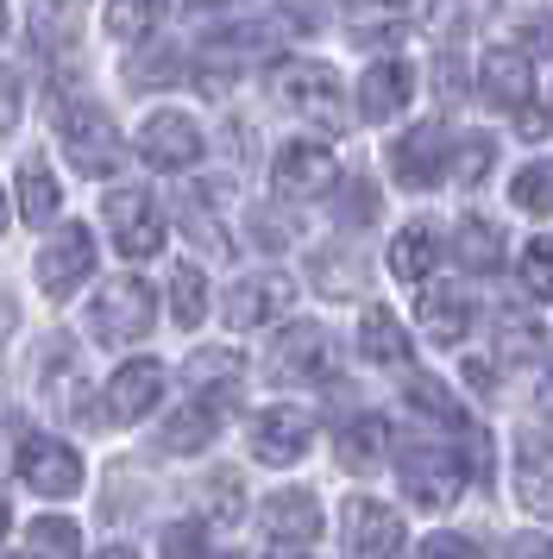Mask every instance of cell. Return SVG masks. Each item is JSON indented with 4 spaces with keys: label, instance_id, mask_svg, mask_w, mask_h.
Returning <instances> with one entry per match:
<instances>
[{
    "label": "cell",
    "instance_id": "cell-1",
    "mask_svg": "<svg viewBox=\"0 0 553 559\" xmlns=\"http://www.w3.org/2000/svg\"><path fill=\"white\" fill-rule=\"evenodd\" d=\"M271 95L276 107H290L302 120H315L321 132L346 127V107H340V76L327 70L321 57H283L271 70Z\"/></svg>",
    "mask_w": 553,
    "mask_h": 559
},
{
    "label": "cell",
    "instance_id": "cell-2",
    "mask_svg": "<svg viewBox=\"0 0 553 559\" xmlns=\"http://www.w3.org/2000/svg\"><path fill=\"white\" fill-rule=\"evenodd\" d=\"M57 139H63V157H70L82 177H114L126 164L120 127L107 120V107L95 102H63L57 107Z\"/></svg>",
    "mask_w": 553,
    "mask_h": 559
},
{
    "label": "cell",
    "instance_id": "cell-3",
    "mask_svg": "<svg viewBox=\"0 0 553 559\" xmlns=\"http://www.w3.org/2000/svg\"><path fill=\"white\" fill-rule=\"evenodd\" d=\"M397 478H402V497L415 509H447L466 490V459L452 453L447 440H422V447H402L397 453Z\"/></svg>",
    "mask_w": 553,
    "mask_h": 559
},
{
    "label": "cell",
    "instance_id": "cell-4",
    "mask_svg": "<svg viewBox=\"0 0 553 559\" xmlns=\"http://www.w3.org/2000/svg\"><path fill=\"white\" fill-rule=\"evenodd\" d=\"M151 314H157V302H151L145 277H107L89 302V333L101 346H132L151 333Z\"/></svg>",
    "mask_w": 553,
    "mask_h": 559
},
{
    "label": "cell",
    "instance_id": "cell-5",
    "mask_svg": "<svg viewBox=\"0 0 553 559\" xmlns=\"http://www.w3.org/2000/svg\"><path fill=\"white\" fill-rule=\"evenodd\" d=\"M333 365H340V346H333V333L315 328V321H296V328L271 346V378L276 383H327Z\"/></svg>",
    "mask_w": 553,
    "mask_h": 559
},
{
    "label": "cell",
    "instance_id": "cell-6",
    "mask_svg": "<svg viewBox=\"0 0 553 559\" xmlns=\"http://www.w3.org/2000/svg\"><path fill=\"white\" fill-rule=\"evenodd\" d=\"M201 152H208V139H201V127L183 114V107H157L145 127H139V157H145L151 170H189V164H201Z\"/></svg>",
    "mask_w": 553,
    "mask_h": 559
},
{
    "label": "cell",
    "instance_id": "cell-7",
    "mask_svg": "<svg viewBox=\"0 0 553 559\" xmlns=\"http://www.w3.org/2000/svg\"><path fill=\"white\" fill-rule=\"evenodd\" d=\"M290 308H296V283L283 277V271H258V277H239L233 289H226L221 314H226V328L251 333V328H271V321H283Z\"/></svg>",
    "mask_w": 553,
    "mask_h": 559
},
{
    "label": "cell",
    "instance_id": "cell-8",
    "mask_svg": "<svg viewBox=\"0 0 553 559\" xmlns=\"http://www.w3.org/2000/svg\"><path fill=\"white\" fill-rule=\"evenodd\" d=\"M333 182H340V164H333L327 145L290 139V145L271 157V189L283 195V202H315V195H327Z\"/></svg>",
    "mask_w": 553,
    "mask_h": 559
},
{
    "label": "cell",
    "instance_id": "cell-9",
    "mask_svg": "<svg viewBox=\"0 0 553 559\" xmlns=\"http://www.w3.org/2000/svg\"><path fill=\"white\" fill-rule=\"evenodd\" d=\"M340 540H346V559H397L402 547V515L377 497H346L340 509Z\"/></svg>",
    "mask_w": 553,
    "mask_h": 559
},
{
    "label": "cell",
    "instance_id": "cell-10",
    "mask_svg": "<svg viewBox=\"0 0 553 559\" xmlns=\"http://www.w3.org/2000/svg\"><path fill=\"white\" fill-rule=\"evenodd\" d=\"M89 271H95V233L75 227V221L50 233L45 252H38V289H45L50 302H63V296H70Z\"/></svg>",
    "mask_w": 553,
    "mask_h": 559
},
{
    "label": "cell",
    "instance_id": "cell-11",
    "mask_svg": "<svg viewBox=\"0 0 553 559\" xmlns=\"http://www.w3.org/2000/svg\"><path fill=\"white\" fill-rule=\"evenodd\" d=\"M107 227H114V246L120 258H157L164 252V214L145 189H114L107 195Z\"/></svg>",
    "mask_w": 553,
    "mask_h": 559
},
{
    "label": "cell",
    "instance_id": "cell-12",
    "mask_svg": "<svg viewBox=\"0 0 553 559\" xmlns=\"http://www.w3.org/2000/svg\"><path fill=\"white\" fill-rule=\"evenodd\" d=\"M20 478H25V490H38V497H75V490H82V459H75V447L50 440V433H25Z\"/></svg>",
    "mask_w": 553,
    "mask_h": 559
},
{
    "label": "cell",
    "instance_id": "cell-13",
    "mask_svg": "<svg viewBox=\"0 0 553 559\" xmlns=\"http://www.w3.org/2000/svg\"><path fill=\"white\" fill-rule=\"evenodd\" d=\"M157 396H164V365H157V358H132V365H120V371L107 378L101 415H107L114 428H126V421H139L145 408H157Z\"/></svg>",
    "mask_w": 553,
    "mask_h": 559
},
{
    "label": "cell",
    "instance_id": "cell-14",
    "mask_svg": "<svg viewBox=\"0 0 553 559\" xmlns=\"http://www.w3.org/2000/svg\"><path fill=\"white\" fill-rule=\"evenodd\" d=\"M308 440H315V421L302 415V408H258L246 428V447L251 459H264V465H290V459L308 453Z\"/></svg>",
    "mask_w": 553,
    "mask_h": 559
},
{
    "label": "cell",
    "instance_id": "cell-15",
    "mask_svg": "<svg viewBox=\"0 0 553 559\" xmlns=\"http://www.w3.org/2000/svg\"><path fill=\"white\" fill-rule=\"evenodd\" d=\"M440 170H447V127L440 120H422L390 145V177L402 189H427V182H440Z\"/></svg>",
    "mask_w": 553,
    "mask_h": 559
},
{
    "label": "cell",
    "instance_id": "cell-16",
    "mask_svg": "<svg viewBox=\"0 0 553 559\" xmlns=\"http://www.w3.org/2000/svg\"><path fill=\"white\" fill-rule=\"evenodd\" d=\"M409 95H415V70H409L402 57H384V63H372L365 82H358V114H365L372 127H384V120H397L402 107H409Z\"/></svg>",
    "mask_w": 553,
    "mask_h": 559
},
{
    "label": "cell",
    "instance_id": "cell-17",
    "mask_svg": "<svg viewBox=\"0 0 553 559\" xmlns=\"http://www.w3.org/2000/svg\"><path fill=\"white\" fill-rule=\"evenodd\" d=\"M239 390H246V365H239V353H226V346H201V353L189 358V396H201V403H214V408H233L239 403Z\"/></svg>",
    "mask_w": 553,
    "mask_h": 559
},
{
    "label": "cell",
    "instance_id": "cell-18",
    "mask_svg": "<svg viewBox=\"0 0 553 559\" xmlns=\"http://www.w3.org/2000/svg\"><path fill=\"white\" fill-rule=\"evenodd\" d=\"M264 528H271V540H283V547H308V540L321 534V503H315V490H276L271 503H264Z\"/></svg>",
    "mask_w": 553,
    "mask_h": 559
},
{
    "label": "cell",
    "instance_id": "cell-19",
    "mask_svg": "<svg viewBox=\"0 0 553 559\" xmlns=\"http://www.w3.org/2000/svg\"><path fill=\"white\" fill-rule=\"evenodd\" d=\"M484 95L497 107H528L534 102V70H528V51H491L484 57Z\"/></svg>",
    "mask_w": 553,
    "mask_h": 559
},
{
    "label": "cell",
    "instance_id": "cell-20",
    "mask_svg": "<svg viewBox=\"0 0 553 559\" xmlns=\"http://www.w3.org/2000/svg\"><path fill=\"white\" fill-rule=\"evenodd\" d=\"M221 202H226V182H201V189H189V195H183V227H189V239H196L201 252H233V239H226L221 233V221H214V214H221Z\"/></svg>",
    "mask_w": 553,
    "mask_h": 559
},
{
    "label": "cell",
    "instance_id": "cell-21",
    "mask_svg": "<svg viewBox=\"0 0 553 559\" xmlns=\"http://www.w3.org/2000/svg\"><path fill=\"white\" fill-rule=\"evenodd\" d=\"M221 415H226V408H214V403H201V396H189V408H176L170 421H164L157 447H164V453H201V447L214 440V428H221Z\"/></svg>",
    "mask_w": 553,
    "mask_h": 559
},
{
    "label": "cell",
    "instance_id": "cell-22",
    "mask_svg": "<svg viewBox=\"0 0 553 559\" xmlns=\"http://www.w3.org/2000/svg\"><path fill=\"white\" fill-rule=\"evenodd\" d=\"M434 264H440V233L427 227V221H409V227L390 239V271H397L402 283H422Z\"/></svg>",
    "mask_w": 553,
    "mask_h": 559
},
{
    "label": "cell",
    "instance_id": "cell-23",
    "mask_svg": "<svg viewBox=\"0 0 553 559\" xmlns=\"http://www.w3.org/2000/svg\"><path fill=\"white\" fill-rule=\"evenodd\" d=\"M358 353L372 358V365H409V333L390 308H365V321H358Z\"/></svg>",
    "mask_w": 553,
    "mask_h": 559
},
{
    "label": "cell",
    "instance_id": "cell-24",
    "mask_svg": "<svg viewBox=\"0 0 553 559\" xmlns=\"http://www.w3.org/2000/svg\"><path fill=\"white\" fill-rule=\"evenodd\" d=\"M384 453H390V421L384 415H352L340 428V465L372 472V465H384Z\"/></svg>",
    "mask_w": 553,
    "mask_h": 559
},
{
    "label": "cell",
    "instance_id": "cell-25",
    "mask_svg": "<svg viewBox=\"0 0 553 559\" xmlns=\"http://www.w3.org/2000/svg\"><path fill=\"white\" fill-rule=\"evenodd\" d=\"M422 328H427V340H440V346L466 340V328H472V302H466V289H427L422 296Z\"/></svg>",
    "mask_w": 553,
    "mask_h": 559
},
{
    "label": "cell",
    "instance_id": "cell-26",
    "mask_svg": "<svg viewBox=\"0 0 553 559\" xmlns=\"http://www.w3.org/2000/svg\"><path fill=\"white\" fill-rule=\"evenodd\" d=\"M82 32V7L70 0H32V45L38 51H70Z\"/></svg>",
    "mask_w": 553,
    "mask_h": 559
},
{
    "label": "cell",
    "instance_id": "cell-27",
    "mask_svg": "<svg viewBox=\"0 0 553 559\" xmlns=\"http://www.w3.org/2000/svg\"><path fill=\"white\" fill-rule=\"evenodd\" d=\"M57 207H63L57 177H50L38 157H25V164H20V214H25V227H45V221H57Z\"/></svg>",
    "mask_w": 553,
    "mask_h": 559
},
{
    "label": "cell",
    "instance_id": "cell-28",
    "mask_svg": "<svg viewBox=\"0 0 553 559\" xmlns=\"http://www.w3.org/2000/svg\"><path fill=\"white\" fill-rule=\"evenodd\" d=\"M346 38L352 45H384V38H397L402 26V7L397 0H346Z\"/></svg>",
    "mask_w": 553,
    "mask_h": 559
},
{
    "label": "cell",
    "instance_id": "cell-29",
    "mask_svg": "<svg viewBox=\"0 0 553 559\" xmlns=\"http://www.w3.org/2000/svg\"><path fill=\"white\" fill-rule=\"evenodd\" d=\"M452 258H459L472 277H484V271H497L503 264V233L491 227V221H459V233H452Z\"/></svg>",
    "mask_w": 553,
    "mask_h": 559
},
{
    "label": "cell",
    "instance_id": "cell-30",
    "mask_svg": "<svg viewBox=\"0 0 553 559\" xmlns=\"http://www.w3.org/2000/svg\"><path fill=\"white\" fill-rule=\"evenodd\" d=\"M75 554H82L75 522H63V515H38V522H32V534H25V559H75Z\"/></svg>",
    "mask_w": 553,
    "mask_h": 559
},
{
    "label": "cell",
    "instance_id": "cell-31",
    "mask_svg": "<svg viewBox=\"0 0 553 559\" xmlns=\"http://www.w3.org/2000/svg\"><path fill=\"white\" fill-rule=\"evenodd\" d=\"M409 408H422L427 421H440L447 433H466L472 421H466V408L452 403V390H440L434 378H409Z\"/></svg>",
    "mask_w": 553,
    "mask_h": 559
},
{
    "label": "cell",
    "instance_id": "cell-32",
    "mask_svg": "<svg viewBox=\"0 0 553 559\" xmlns=\"http://www.w3.org/2000/svg\"><path fill=\"white\" fill-rule=\"evenodd\" d=\"M170 314H176V328H201V314H208V283H201L196 264H176L170 271Z\"/></svg>",
    "mask_w": 553,
    "mask_h": 559
},
{
    "label": "cell",
    "instance_id": "cell-33",
    "mask_svg": "<svg viewBox=\"0 0 553 559\" xmlns=\"http://www.w3.org/2000/svg\"><path fill=\"white\" fill-rule=\"evenodd\" d=\"M176 76H183V63H176L170 45H157V51H139L132 63H126V88H170Z\"/></svg>",
    "mask_w": 553,
    "mask_h": 559
},
{
    "label": "cell",
    "instance_id": "cell-34",
    "mask_svg": "<svg viewBox=\"0 0 553 559\" xmlns=\"http://www.w3.org/2000/svg\"><path fill=\"white\" fill-rule=\"evenodd\" d=\"M509 202L522 214H553V157L548 164H528L522 177L509 182Z\"/></svg>",
    "mask_w": 553,
    "mask_h": 559
},
{
    "label": "cell",
    "instance_id": "cell-35",
    "mask_svg": "<svg viewBox=\"0 0 553 559\" xmlns=\"http://www.w3.org/2000/svg\"><path fill=\"white\" fill-rule=\"evenodd\" d=\"M251 57H264L271 51V26H233V32H214L208 38V57H221V63H246Z\"/></svg>",
    "mask_w": 553,
    "mask_h": 559
},
{
    "label": "cell",
    "instance_id": "cell-36",
    "mask_svg": "<svg viewBox=\"0 0 553 559\" xmlns=\"http://www.w3.org/2000/svg\"><path fill=\"white\" fill-rule=\"evenodd\" d=\"M315 283L327 296H346V289H365V264L352 252H315Z\"/></svg>",
    "mask_w": 553,
    "mask_h": 559
},
{
    "label": "cell",
    "instance_id": "cell-37",
    "mask_svg": "<svg viewBox=\"0 0 553 559\" xmlns=\"http://www.w3.org/2000/svg\"><path fill=\"white\" fill-rule=\"evenodd\" d=\"M201 509H208V522H239L246 515V484H239V472H214Z\"/></svg>",
    "mask_w": 553,
    "mask_h": 559
},
{
    "label": "cell",
    "instance_id": "cell-38",
    "mask_svg": "<svg viewBox=\"0 0 553 559\" xmlns=\"http://www.w3.org/2000/svg\"><path fill=\"white\" fill-rule=\"evenodd\" d=\"M541 346H548L541 321H528V314H503L497 321V353L503 358H534Z\"/></svg>",
    "mask_w": 553,
    "mask_h": 559
},
{
    "label": "cell",
    "instance_id": "cell-39",
    "mask_svg": "<svg viewBox=\"0 0 553 559\" xmlns=\"http://www.w3.org/2000/svg\"><path fill=\"white\" fill-rule=\"evenodd\" d=\"M157 13H164V0H114L107 7V32L114 38H145L157 26Z\"/></svg>",
    "mask_w": 553,
    "mask_h": 559
},
{
    "label": "cell",
    "instance_id": "cell-40",
    "mask_svg": "<svg viewBox=\"0 0 553 559\" xmlns=\"http://www.w3.org/2000/svg\"><path fill=\"white\" fill-rule=\"evenodd\" d=\"M522 289L534 302H553V239H528L522 246Z\"/></svg>",
    "mask_w": 553,
    "mask_h": 559
},
{
    "label": "cell",
    "instance_id": "cell-41",
    "mask_svg": "<svg viewBox=\"0 0 553 559\" xmlns=\"http://www.w3.org/2000/svg\"><path fill=\"white\" fill-rule=\"evenodd\" d=\"M491 132H466L459 139V157H452V182H484V170H491Z\"/></svg>",
    "mask_w": 553,
    "mask_h": 559
},
{
    "label": "cell",
    "instance_id": "cell-42",
    "mask_svg": "<svg viewBox=\"0 0 553 559\" xmlns=\"http://www.w3.org/2000/svg\"><path fill=\"white\" fill-rule=\"evenodd\" d=\"M377 214V195H372V182L365 177H352L346 189H340V221H352V227H365Z\"/></svg>",
    "mask_w": 553,
    "mask_h": 559
},
{
    "label": "cell",
    "instance_id": "cell-43",
    "mask_svg": "<svg viewBox=\"0 0 553 559\" xmlns=\"http://www.w3.org/2000/svg\"><path fill=\"white\" fill-rule=\"evenodd\" d=\"M516 490H522L528 515H548V522H553V472H522V478H516Z\"/></svg>",
    "mask_w": 553,
    "mask_h": 559
},
{
    "label": "cell",
    "instance_id": "cell-44",
    "mask_svg": "<svg viewBox=\"0 0 553 559\" xmlns=\"http://www.w3.org/2000/svg\"><path fill=\"white\" fill-rule=\"evenodd\" d=\"M164 559H201V528L196 522H176V528H164V547H157Z\"/></svg>",
    "mask_w": 553,
    "mask_h": 559
},
{
    "label": "cell",
    "instance_id": "cell-45",
    "mask_svg": "<svg viewBox=\"0 0 553 559\" xmlns=\"http://www.w3.org/2000/svg\"><path fill=\"white\" fill-rule=\"evenodd\" d=\"M422 559H484V554H478L466 534H434V540L422 547Z\"/></svg>",
    "mask_w": 553,
    "mask_h": 559
},
{
    "label": "cell",
    "instance_id": "cell-46",
    "mask_svg": "<svg viewBox=\"0 0 553 559\" xmlns=\"http://www.w3.org/2000/svg\"><path fill=\"white\" fill-rule=\"evenodd\" d=\"M20 127V76L0 63V132H13Z\"/></svg>",
    "mask_w": 553,
    "mask_h": 559
},
{
    "label": "cell",
    "instance_id": "cell-47",
    "mask_svg": "<svg viewBox=\"0 0 553 559\" xmlns=\"http://www.w3.org/2000/svg\"><path fill=\"white\" fill-rule=\"evenodd\" d=\"M327 0H283V20L296 32H315V26H327V13H321Z\"/></svg>",
    "mask_w": 553,
    "mask_h": 559
},
{
    "label": "cell",
    "instance_id": "cell-48",
    "mask_svg": "<svg viewBox=\"0 0 553 559\" xmlns=\"http://www.w3.org/2000/svg\"><path fill=\"white\" fill-rule=\"evenodd\" d=\"M522 38H528V51H553V13H528Z\"/></svg>",
    "mask_w": 553,
    "mask_h": 559
},
{
    "label": "cell",
    "instance_id": "cell-49",
    "mask_svg": "<svg viewBox=\"0 0 553 559\" xmlns=\"http://www.w3.org/2000/svg\"><path fill=\"white\" fill-rule=\"evenodd\" d=\"M434 88H440V95H459V88H466V76H459V57H440V70H434Z\"/></svg>",
    "mask_w": 553,
    "mask_h": 559
},
{
    "label": "cell",
    "instance_id": "cell-50",
    "mask_svg": "<svg viewBox=\"0 0 553 559\" xmlns=\"http://www.w3.org/2000/svg\"><path fill=\"white\" fill-rule=\"evenodd\" d=\"M509 559H553V540L548 534H522V540L509 547Z\"/></svg>",
    "mask_w": 553,
    "mask_h": 559
},
{
    "label": "cell",
    "instance_id": "cell-51",
    "mask_svg": "<svg viewBox=\"0 0 553 559\" xmlns=\"http://www.w3.org/2000/svg\"><path fill=\"white\" fill-rule=\"evenodd\" d=\"M516 127H522V139H541V132H548V114H534V102H528Z\"/></svg>",
    "mask_w": 553,
    "mask_h": 559
},
{
    "label": "cell",
    "instance_id": "cell-52",
    "mask_svg": "<svg viewBox=\"0 0 553 559\" xmlns=\"http://www.w3.org/2000/svg\"><path fill=\"white\" fill-rule=\"evenodd\" d=\"M466 378H472V390H491V365H484V358H472V365H466Z\"/></svg>",
    "mask_w": 553,
    "mask_h": 559
},
{
    "label": "cell",
    "instance_id": "cell-53",
    "mask_svg": "<svg viewBox=\"0 0 553 559\" xmlns=\"http://www.w3.org/2000/svg\"><path fill=\"white\" fill-rule=\"evenodd\" d=\"M13 328V302H7V296H0V333Z\"/></svg>",
    "mask_w": 553,
    "mask_h": 559
},
{
    "label": "cell",
    "instance_id": "cell-54",
    "mask_svg": "<svg viewBox=\"0 0 553 559\" xmlns=\"http://www.w3.org/2000/svg\"><path fill=\"white\" fill-rule=\"evenodd\" d=\"M101 559H139V554H132V547H107Z\"/></svg>",
    "mask_w": 553,
    "mask_h": 559
},
{
    "label": "cell",
    "instance_id": "cell-55",
    "mask_svg": "<svg viewBox=\"0 0 553 559\" xmlns=\"http://www.w3.org/2000/svg\"><path fill=\"white\" fill-rule=\"evenodd\" d=\"M271 559H302V554H290V547H276V554Z\"/></svg>",
    "mask_w": 553,
    "mask_h": 559
},
{
    "label": "cell",
    "instance_id": "cell-56",
    "mask_svg": "<svg viewBox=\"0 0 553 559\" xmlns=\"http://www.w3.org/2000/svg\"><path fill=\"white\" fill-rule=\"evenodd\" d=\"M0 540H7V503H0Z\"/></svg>",
    "mask_w": 553,
    "mask_h": 559
},
{
    "label": "cell",
    "instance_id": "cell-57",
    "mask_svg": "<svg viewBox=\"0 0 553 559\" xmlns=\"http://www.w3.org/2000/svg\"><path fill=\"white\" fill-rule=\"evenodd\" d=\"M541 396H553V371H548V383H541Z\"/></svg>",
    "mask_w": 553,
    "mask_h": 559
},
{
    "label": "cell",
    "instance_id": "cell-58",
    "mask_svg": "<svg viewBox=\"0 0 553 559\" xmlns=\"http://www.w3.org/2000/svg\"><path fill=\"white\" fill-rule=\"evenodd\" d=\"M0 233H7V202H0Z\"/></svg>",
    "mask_w": 553,
    "mask_h": 559
},
{
    "label": "cell",
    "instance_id": "cell-59",
    "mask_svg": "<svg viewBox=\"0 0 553 559\" xmlns=\"http://www.w3.org/2000/svg\"><path fill=\"white\" fill-rule=\"evenodd\" d=\"M0 32H7V13H0Z\"/></svg>",
    "mask_w": 553,
    "mask_h": 559
}]
</instances>
